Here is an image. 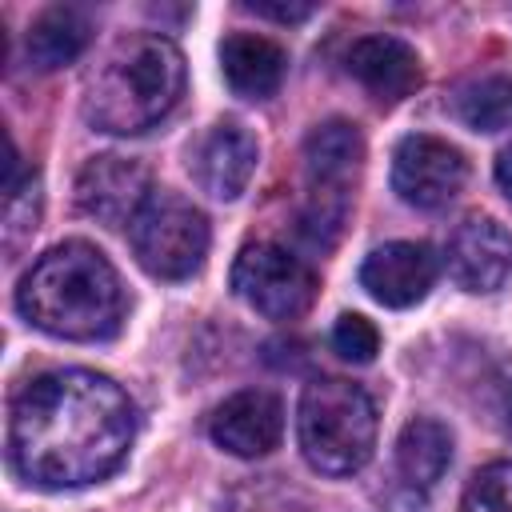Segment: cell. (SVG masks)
Masks as SVG:
<instances>
[{
    "label": "cell",
    "instance_id": "1",
    "mask_svg": "<svg viewBox=\"0 0 512 512\" xmlns=\"http://www.w3.org/2000/svg\"><path fill=\"white\" fill-rule=\"evenodd\" d=\"M136 440L128 392L88 368H56L20 388L8 460L36 488H84L112 476Z\"/></svg>",
    "mask_w": 512,
    "mask_h": 512
},
{
    "label": "cell",
    "instance_id": "2",
    "mask_svg": "<svg viewBox=\"0 0 512 512\" xmlns=\"http://www.w3.org/2000/svg\"><path fill=\"white\" fill-rule=\"evenodd\" d=\"M16 308L28 324L60 340H108L124 320V288L108 256L84 240L48 248L20 280Z\"/></svg>",
    "mask_w": 512,
    "mask_h": 512
},
{
    "label": "cell",
    "instance_id": "3",
    "mask_svg": "<svg viewBox=\"0 0 512 512\" xmlns=\"http://www.w3.org/2000/svg\"><path fill=\"white\" fill-rule=\"evenodd\" d=\"M184 92V56L160 32L120 36L84 88V116L100 132L132 136L164 120Z\"/></svg>",
    "mask_w": 512,
    "mask_h": 512
},
{
    "label": "cell",
    "instance_id": "4",
    "mask_svg": "<svg viewBox=\"0 0 512 512\" xmlns=\"http://www.w3.org/2000/svg\"><path fill=\"white\" fill-rule=\"evenodd\" d=\"M300 452L324 476H352L368 464L376 448V408L368 392L352 380L324 376L300 396Z\"/></svg>",
    "mask_w": 512,
    "mask_h": 512
},
{
    "label": "cell",
    "instance_id": "5",
    "mask_svg": "<svg viewBox=\"0 0 512 512\" xmlns=\"http://www.w3.org/2000/svg\"><path fill=\"white\" fill-rule=\"evenodd\" d=\"M208 240L212 232L204 212L168 188H152V196L128 224L132 256L156 280H188L192 272H200Z\"/></svg>",
    "mask_w": 512,
    "mask_h": 512
},
{
    "label": "cell",
    "instance_id": "6",
    "mask_svg": "<svg viewBox=\"0 0 512 512\" xmlns=\"http://www.w3.org/2000/svg\"><path fill=\"white\" fill-rule=\"evenodd\" d=\"M232 288L248 308H256L268 320H296L316 300L312 268L288 248L268 244V240L240 248L232 264Z\"/></svg>",
    "mask_w": 512,
    "mask_h": 512
},
{
    "label": "cell",
    "instance_id": "7",
    "mask_svg": "<svg viewBox=\"0 0 512 512\" xmlns=\"http://www.w3.org/2000/svg\"><path fill=\"white\" fill-rule=\"evenodd\" d=\"M468 160L460 148L436 136H404L392 152V188L412 208H444L460 196Z\"/></svg>",
    "mask_w": 512,
    "mask_h": 512
},
{
    "label": "cell",
    "instance_id": "8",
    "mask_svg": "<svg viewBox=\"0 0 512 512\" xmlns=\"http://www.w3.org/2000/svg\"><path fill=\"white\" fill-rule=\"evenodd\" d=\"M152 196L148 168L128 156H96L76 176V204L108 228H128Z\"/></svg>",
    "mask_w": 512,
    "mask_h": 512
},
{
    "label": "cell",
    "instance_id": "9",
    "mask_svg": "<svg viewBox=\"0 0 512 512\" xmlns=\"http://www.w3.org/2000/svg\"><path fill=\"white\" fill-rule=\"evenodd\" d=\"M436 272H440V260L428 244L392 240L368 252V260L360 264V284L384 308H412L428 296V288L436 284Z\"/></svg>",
    "mask_w": 512,
    "mask_h": 512
},
{
    "label": "cell",
    "instance_id": "10",
    "mask_svg": "<svg viewBox=\"0 0 512 512\" xmlns=\"http://www.w3.org/2000/svg\"><path fill=\"white\" fill-rule=\"evenodd\" d=\"M208 436L232 456H244V460L268 456L284 436V408L264 388L232 392L208 416Z\"/></svg>",
    "mask_w": 512,
    "mask_h": 512
},
{
    "label": "cell",
    "instance_id": "11",
    "mask_svg": "<svg viewBox=\"0 0 512 512\" xmlns=\"http://www.w3.org/2000/svg\"><path fill=\"white\" fill-rule=\"evenodd\" d=\"M444 260L464 292H496L512 272V232L492 216H468L452 232Z\"/></svg>",
    "mask_w": 512,
    "mask_h": 512
},
{
    "label": "cell",
    "instance_id": "12",
    "mask_svg": "<svg viewBox=\"0 0 512 512\" xmlns=\"http://www.w3.org/2000/svg\"><path fill=\"white\" fill-rule=\"evenodd\" d=\"M348 76H356L380 104H400L404 96H412L420 88V56L412 44H404L400 36L376 32V36H360L348 56H344Z\"/></svg>",
    "mask_w": 512,
    "mask_h": 512
},
{
    "label": "cell",
    "instance_id": "13",
    "mask_svg": "<svg viewBox=\"0 0 512 512\" xmlns=\"http://www.w3.org/2000/svg\"><path fill=\"white\" fill-rule=\"evenodd\" d=\"M256 156H260V148H256L252 132L224 120L200 140V148L192 156L196 184L216 200H236L256 172Z\"/></svg>",
    "mask_w": 512,
    "mask_h": 512
},
{
    "label": "cell",
    "instance_id": "14",
    "mask_svg": "<svg viewBox=\"0 0 512 512\" xmlns=\"http://www.w3.org/2000/svg\"><path fill=\"white\" fill-rule=\"evenodd\" d=\"M284 48L256 32H232L220 44V68L236 96L244 100H268L284 80Z\"/></svg>",
    "mask_w": 512,
    "mask_h": 512
},
{
    "label": "cell",
    "instance_id": "15",
    "mask_svg": "<svg viewBox=\"0 0 512 512\" xmlns=\"http://www.w3.org/2000/svg\"><path fill=\"white\" fill-rule=\"evenodd\" d=\"M360 160H364V136L348 120H324L304 140V168L312 176V192L344 196Z\"/></svg>",
    "mask_w": 512,
    "mask_h": 512
},
{
    "label": "cell",
    "instance_id": "16",
    "mask_svg": "<svg viewBox=\"0 0 512 512\" xmlns=\"http://www.w3.org/2000/svg\"><path fill=\"white\" fill-rule=\"evenodd\" d=\"M92 40V24L80 8L72 4H56V8H44L32 24H28V36H24V52H28V64L40 68V72H56L64 64H72Z\"/></svg>",
    "mask_w": 512,
    "mask_h": 512
},
{
    "label": "cell",
    "instance_id": "17",
    "mask_svg": "<svg viewBox=\"0 0 512 512\" xmlns=\"http://www.w3.org/2000/svg\"><path fill=\"white\" fill-rule=\"evenodd\" d=\"M452 464V432L432 420V416H416L400 428L396 440V468L412 488H432Z\"/></svg>",
    "mask_w": 512,
    "mask_h": 512
},
{
    "label": "cell",
    "instance_id": "18",
    "mask_svg": "<svg viewBox=\"0 0 512 512\" xmlns=\"http://www.w3.org/2000/svg\"><path fill=\"white\" fill-rule=\"evenodd\" d=\"M452 116L472 132L512 128V76L488 72L452 92Z\"/></svg>",
    "mask_w": 512,
    "mask_h": 512
},
{
    "label": "cell",
    "instance_id": "19",
    "mask_svg": "<svg viewBox=\"0 0 512 512\" xmlns=\"http://www.w3.org/2000/svg\"><path fill=\"white\" fill-rule=\"evenodd\" d=\"M460 512H512V460L480 468L464 488Z\"/></svg>",
    "mask_w": 512,
    "mask_h": 512
},
{
    "label": "cell",
    "instance_id": "20",
    "mask_svg": "<svg viewBox=\"0 0 512 512\" xmlns=\"http://www.w3.org/2000/svg\"><path fill=\"white\" fill-rule=\"evenodd\" d=\"M332 348H336L344 360H352V364H372L376 352H380V332L372 328V320L348 312V316H340L336 328H332Z\"/></svg>",
    "mask_w": 512,
    "mask_h": 512
},
{
    "label": "cell",
    "instance_id": "21",
    "mask_svg": "<svg viewBox=\"0 0 512 512\" xmlns=\"http://www.w3.org/2000/svg\"><path fill=\"white\" fill-rule=\"evenodd\" d=\"M4 200H8L4 232H8V244H16V240H20L24 232H32L36 220H40V180H36V172H28Z\"/></svg>",
    "mask_w": 512,
    "mask_h": 512
},
{
    "label": "cell",
    "instance_id": "22",
    "mask_svg": "<svg viewBox=\"0 0 512 512\" xmlns=\"http://www.w3.org/2000/svg\"><path fill=\"white\" fill-rule=\"evenodd\" d=\"M244 8L264 16V20H276V24H300L316 12V4H272V0H248Z\"/></svg>",
    "mask_w": 512,
    "mask_h": 512
},
{
    "label": "cell",
    "instance_id": "23",
    "mask_svg": "<svg viewBox=\"0 0 512 512\" xmlns=\"http://www.w3.org/2000/svg\"><path fill=\"white\" fill-rule=\"evenodd\" d=\"M496 184H500V188L512 196V144H508V148L496 156Z\"/></svg>",
    "mask_w": 512,
    "mask_h": 512
},
{
    "label": "cell",
    "instance_id": "24",
    "mask_svg": "<svg viewBox=\"0 0 512 512\" xmlns=\"http://www.w3.org/2000/svg\"><path fill=\"white\" fill-rule=\"evenodd\" d=\"M500 416H504V428L512 432V376H508L504 388H500Z\"/></svg>",
    "mask_w": 512,
    "mask_h": 512
}]
</instances>
